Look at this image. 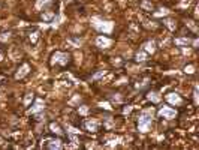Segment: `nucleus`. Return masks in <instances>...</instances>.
Returning <instances> with one entry per match:
<instances>
[{
  "mask_svg": "<svg viewBox=\"0 0 199 150\" xmlns=\"http://www.w3.org/2000/svg\"><path fill=\"white\" fill-rule=\"evenodd\" d=\"M166 26L169 27V30H175V27H177L174 20H166Z\"/></svg>",
  "mask_w": 199,
  "mask_h": 150,
  "instance_id": "nucleus-22",
  "label": "nucleus"
},
{
  "mask_svg": "<svg viewBox=\"0 0 199 150\" xmlns=\"http://www.w3.org/2000/svg\"><path fill=\"white\" fill-rule=\"evenodd\" d=\"M0 60H3V54L2 53H0Z\"/></svg>",
  "mask_w": 199,
  "mask_h": 150,
  "instance_id": "nucleus-33",
  "label": "nucleus"
},
{
  "mask_svg": "<svg viewBox=\"0 0 199 150\" xmlns=\"http://www.w3.org/2000/svg\"><path fill=\"white\" fill-rule=\"evenodd\" d=\"M51 0H38L36 2V9H41L44 5H47V3H50Z\"/></svg>",
  "mask_w": 199,
  "mask_h": 150,
  "instance_id": "nucleus-20",
  "label": "nucleus"
},
{
  "mask_svg": "<svg viewBox=\"0 0 199 150\" xmlns=\"http://www.w3.org/2000/svg\"><path fill=\"white\" fill-rule=\"evenodd\" d=\"M87 113H88V107H85V105L79 107V114H81V116H85Z\"/></svg>",
  "mask_w": 199,
  "mask_h": 150,
  "instance_id": "nucleus-23",
  "label": "nucleus"
},
{
  "mask_svg": "<svg viewBox=\"0 0 199 150\" xmlns=\"http://www.w3.org/2000/svg\"><path fill=\"white\" fill-rule=\"evenodd\" d=\"M141 6H142V9H145V11H153V5L147 2V0H144L142 3H141Z\"/></svg>",
  "mask_w": 199,
  "mask_h": 150,
  "instance_id": "nucleus-17",
  "label": "nucleus"
},
{
  "mask_svg": "<svg viewBox=\"0 0 199 150\" xmlns=\"http://www.w3.org/2000/svg\"><path fill=\"white\" fill-rule=\"evenodd\" d=\"M47 143H48V144H45L47 149H51V150L61 149V141L60 140H47Z\"/></svg>",
  "mask_w": 199,
  "mask_h": 150,
  "instance_id": "nucleus-7",
  "label": "nucleus"
},
{
  "mask_svg": "<svg viewBox=\"0 0 199 150\" xmlns=\"http://www.w3.org/2000/svg\"><path fill=\"white\" fill-rule=\"evenodd\" d=\"M147 98H148L150 101H153V102H159V101H160V96H159V95H157L156 92H150Z\"/></svg>",
  "mask_w": 199,
  "mask_h": 150,
  "instance_id": "nucleus-14",
  "label": "nucleus"
},
{
  "mask_svg": "<svg viewBox=\"0 0 199 150\" xmlns=\"http://www.w3.org/2000/svg\"><path fill=\"white\" fill-rule=\"evenodd\" d=\"M150 126H151V114L150 116H147L145 113L138 119V128H139V131L141 132H148L150 131Z\"/></svg>",
  "mask_w": 199,
  "mask_h": 150,
  "instance_id": "nucleus-2",
  "label": "nucleus"
},
{
  "mask_svg": "<svg viewBox=\"0 0 199 150\" xmlns=\"http://www.w3.org/2000/svg\"><path fill=\"white\" fill-rule=\"evenodd\" d=\"M193 98H195V104L199 102V98H198V87H195V93H193Z\"/></svg>",
  "mask_w": 199,
  "mask_h": 150,
  "instance_id": "nucleus-28",
  "label": "nucleus"
},
{
  "mask_svg": "<svg viewBox=\"0 0 199 150\" xmlns=\"http://www.w3.org/2000/svg\"><path fill=\"white\" fill-rule=\"evenodd\" d=\"M41 110H44V101L38 99L36 101V105H35L32 110H28V113H30V114H35V113H38V111H41Z\"/></svg>",
  "mask_w": 199,
  "mask_h": 150,
  "instance_id": "nucleus-9",
  "label": "nucleus"
},
{
  "mask_svg": "<svg viewBox=\"0 0 199 150\" xmlns=\"http://www.w3.org/2000/svg\"><path fill=\"white\" fill-rule=\"evenodd\" d=\"M189 5H190V0H183L181 2V8H187Z\"/></svg>",
  "mask_w": 199,
  "mask_h": 150,
  "instance_id": "nucleus-29",
  "label": "nucleus"
},
{
  "mask_svg": "<svg viewBox=\"0 0 199 150\" xmlns=\"http://www.w3.org/2000/svg\"><path fill=\"white\" fill-rule=\"evenodd\" d=\"M168 14H169V11L165 9V8H162V9H159L157 12H154V17H165V15H168Z\"/></svg>",
  "mask_w": 199,
  "mask_h": 150,
  "instance_id": "nucleus-15",
  "label": "nucleus"
},
{
  "mask_svg": "<svg viewBox=\"0 0 199 150\" xmlns=\"http://www.w3.org/2000/svg\"><path fill=\"white\" fill-rule=\"evenodd\" d=\"M91 23H93V26H95L98 30L105 32V33H111V32H112V27H114V23H111V21H100L98 18H93Z\"/></svg>",
  "mask_w": 199,
  "mask_h": 150,
  "instance_id": "nucleus-1",
  "label": "nucleus"
},
{
  "mask_svg": "<svg viewBox=\"0 0 199 150\" xmlns=\"http://www.w3.org/2000/svg\"><path fill=\"white\" fill-rule=\"evenodd\" d=\"M187 26L192 29V30H195V32H198V29H196V26L193 24V21H187Z\"/></svg>",
  "mask_w": 199,
  "mask_h": 150,
  "instance_id": "nucleus-27",
  "label": "nucleus"
},
{
  "mask_svg": "<svg viewBox=\"0 0 199 150\" xmlns=\"http://www.w3.org/2000/svg\"><path fill=\"white\" fill-rule=\"evenodd\" d=\"M130 111H132V107H126L124 110H123V113H124V114H129Z\"/></svg>",
  "mask_w": 199,
  "mask_h": 150,
  "instance_id": "nucleus-31",
  "label": "nucleus"
},
{
  "mask_svg": "<svg viewBox=\"0 0 199 150\" xmlns=\"http://www.w3.org/2000/svg\"><path fill=\"white\" fill-rule=\"evenodd\" d=\"M50 129L52 131V132H54V134H57V135H61V134H63V131L60 129V126L57 125V123H51Z\"/></svg>",
  "mask_w": 199,
  "mask_h": 150,
  "instance_id": "nucleus-13",
  "label": "nucleus"
},
{
  "mask_svg": "<svg viewBox=\"0 0 199 150\" xmlns=\"http://www.w3.org/2000/svg\"><path fill=\"white\" fill-rule=\"evenodd\" d=\"M166 99H168V102H171V104H174V105H180V104H181V98H180V95H177V93L166 95Z\"/></svg>",
  "mask_w": 199,
  "mask_h": 150,
  "instance_id": "nucleus-8",
  "label": "nucleus"
},
{
  "mask_svg": "<svg viewBox=\"0 0 199 150\" xmlns=\"http://www.w3.org/2000/svg\"><path fill=\"white\" fill-rule=\"evenodd\" d=\"M32 99H33V95H32V93H28V95L25 96V99H24V104H25V105H28V104L32 102Z\"/></svg>",
  "mask_w": 199,
  "mask_h": 150,
  "instance_id": "nucleus-26",
  "label": "nucleus"
},
{
  "mask_svg": "<svg viewBox=\"0 0 199 150\" xmlns=\"http://www.w3.org/2000/svg\"><path fill=\"white\" fill-rule=\"evenodd\" d=\"M144 50L150 53V54H153L154 51H156V42L154 41H148V42H145L144 44Z\"/></svg>",
  "mask_w": 199,
  "mask_h": 150,
  "instance_id": "nucleus-11",
  "label": "nucleus"
},
{
  "mask_svg": "<svg viewBox=\"0 0 199 150\" xmlns=\"http://www.w3.org/2000/svg\"><path fill=\"white\" fill-rule=\"evenodd\" d=\"M99 107H100V108H105V110H111V108H112V107H111L108 102H100Z\"/></svg>",
  "mask_w": 199,
  "mask_h": 150,
  "instance_id": "nucleus-25",
  "label": "nucleus"
},
{
  "mask_svg": "<svg viewBox=\"0 0 199 150\" xmlns=\"http://www.w3.org/2000/svg\"><path fill=\"white\" fill-rule=\"evenodd\" d=\"M52 17H54V14L52 12H45V14H42V20L44 21H50V20H52Z\"/></svg>",
  "mask_w": 199,
  "mask_h": 150,
  "instance_id": "nucleus-18",
  "label": "nucleus"
},
{
  "mask_svg": "<svg viewBox=\"0 0 199 150\" xmlns=\"http://www.w3.org/2000/svg\"><path fill=\"white\" fill-rule=\"evenodd\" d=\"M28 71H30V66H28L27 63H24V65L18 69V72L15 74V78H17V80H21L23 77H25V75L28 74Z\"/></svg>",
  "mask_w": 199,
  "mask_h": 150,
  "instance_id": "nucleus-6",
  "label": "nucleus"
},
{
  "mask_svg": "<svg viewBox=\"0 0 199 150\" xmlns=\"http://www.w3.org/2000/svg\"><path fill=\"white\" fill-rule=\"evenodd\" d=\"M111 44H112V41L108 39V38H103V36H99V38L96 39V45L100 47V48H108Z\"/></svg>",
  "mask_w": 199,
  "mask_h": 150,
  "instance_id": "nucleus-5",
  "label": "nucleus"
},
{
  "mask_svg": "<svg viewBox=\"0 0 199 150\" xmlns=\"http://www.w3.org/2000/svg\"><path fill=\"white\" fill-rule=\"evenodd\" d=\"M38 38H39V33H38V32L30 33V41H32L33 44H36V42H38Z\"/></svg>",
  "mask_w": 199,
  "mask_h": 150,
  "instance_id": "nucleus-19",
  "label": "nucleus"
},
{
  "mask_svg": "<svg viewBox=\"0 0 199 150\" xmlns=\"http://www.w3.org/2000/svg\"><path fill=\"white\" fill-rule=\"evenodd\" d=\"M68 62H69V56H68V54H65V53H60V51L54 53V56H52V63L66 65Z\"/></svg>",
  "mask_w": 199,
  "mask_h": 150,
  "instance_id": "nucleus-3",
  "label": "nucleus"
},
{
  "mask_svg": "<svg viewBox=\"0 0 199 150\" xmlns=\"http://www.w3.org/2000/svg\"><path fill=\"white\" fill-rule=\"evenodd\" d=\"M159 116H162L163 119H174L177 116V111L171 107H162L160 111H159Z\"/></svg>",
  "mask_w": 199,
  "mask_h": 150,
  "instance_id": "nucleus-4",
  "label": "nucleus"
},
{
  "mask_svg": "<svg viewBox=\"0 0 199 150\" xmlns=\"http://www.w3.org/2000/svg\"><path fill=\"white\" fill-rule=\"evenodd\" d=\"M9 38H11V33H9V32H8V33H0V41H2V42H6Z\"/></svg>",
  "mask_w": 199,
  "mask_h": 150,
  "instance_id": "nucleus-21",
  "label": "nucleus"
},
{
  "mask_svg": "<svg viewBox=\"0 0 199 150\" xmlns=\"http://www.w3.org/2000/svg\"><path fill=\"white\" fill-rule=\"evenodd\" d=\"M102 75H105V71H100V72H98V74L93 77V80H98V78H100Z\"/></svg>",
  "mask_w": 199,
  "mask_h": 150,
  "instance_id": "nucleus-30",
  "label": "nucleus"
},
{
  "mask_svg": "<svg viewBox=\"0 0 199 150\" xmlns=\"http://www.w3.org/2000/svg\"><path fill=\"white\" fill-rule=\"evenodd\" d=\"M184 72H186V74H193V72H195V66H192V65H189V66H186V69H184Z\"/></svg>",
  "mask_w": 199,
  "mask_h": 150,
  "instance_id": "nucleus-24",
  "label": "nucleus"
},
{
  "mask_svg": "<svg viewBox=\"0 0 199 150\" xmlns=\"http://www.w3.org/2000/svg\"><path fill=\"white\" fill-rule=\"evenodd\" d=\"M145 60H147V54L144 51H139L136 54V62H145Z\"/></svg>",
  "mask_w": 199,
  "mask_h": 150,
  "instance_id": "nucleus-16",
  "label": "nucleus"
},
{
  "mask_svg": "<svg viewBox=\"0 0 199 150\" xmlns=\"http://www.w3.org/2000/svg\"><path fill=\"white\" fill-rule=\"evenodd\" d=\"M190 39L189 38H177L175 39V45H189Z\"/></svg>",
  "mask_w": 199,
  "mask_h": 150,
  "instance_id": "nucleus-12",
  "label": "nucleus"
},
{
  "mask_svg": "<svg viewBox=\"0 0 199 150\" xmlns=\"http://www.w3.org/2000/svg\"><path fill=\"white\" fill-rule=\"evenodd\" d=\"M198 44H199V41L198 39H195V41H193V47H198Z\"/></svg>",
  "mask_w": 199,
  "mask_h": 150,
  "instance_id": "nucleus-32",
  "label": "nucleus"
},
{
  "mask_svg": "<svg viewBox=\"0 0 199 150\" xmlns=\"http://www.w3.org/2000/svg\"><path fill=\"white\" fill-rule=\"evenodd\" d=\"M98 120H88V122H85V128L88 129V131H91V132H96L98 131Z\"/></svg>",
  "mask_w": 199,
  "mask_h": 150,
  "instance_id": "nucleus-10",
  "label": "nucleus"
}]
</instances>
